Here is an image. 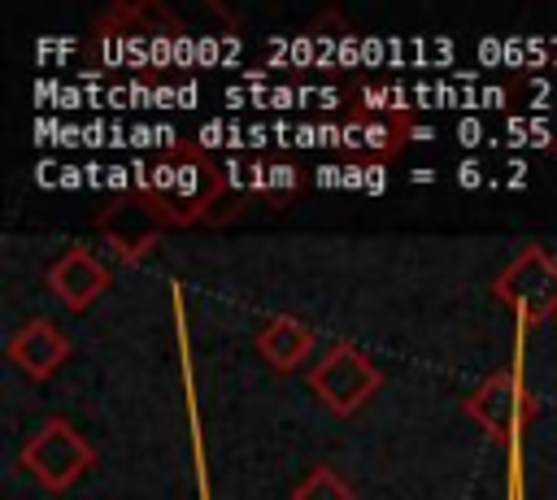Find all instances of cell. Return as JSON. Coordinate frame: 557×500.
<instances>
[]
</instances>
